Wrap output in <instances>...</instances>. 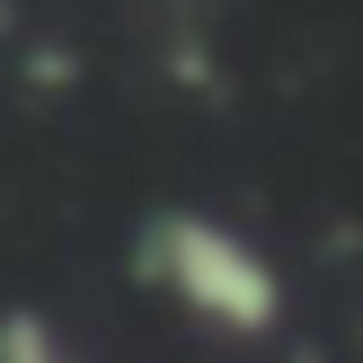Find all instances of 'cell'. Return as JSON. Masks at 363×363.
<instances>
[{
	"mask_svg": "<svg viewBox=\"0 0 363 363\" xmlns=\"http://www.w3.org/2000/svg\"><path fill=\"white\" fill-rule=\"evenodd\" d=\"M151 257L169 266V284L195 301V311L230 319V328H266V311H275V284H266L257 248H240L230 230H213V222H169Z\"/></svg>",
	"mask_w": 363,
	"mask_h": 363,
	"instance_id": "1",
	"label": "cell"
}]
</instances>
